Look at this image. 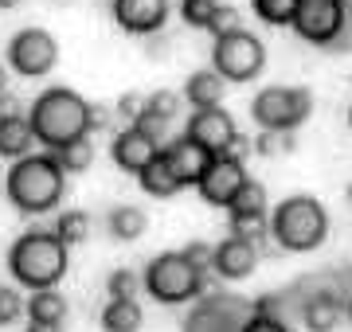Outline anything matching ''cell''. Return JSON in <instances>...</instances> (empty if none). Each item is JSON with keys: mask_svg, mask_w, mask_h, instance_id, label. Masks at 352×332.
Wrapping results in <instances>:
<instances>
[{"mask_svg": "<svg viewBox=\"0 0 352 332\" xmlns=\"http://www.w3.org/2000/svg\"><path fill=\"white\" fill-rule=\"evenodd\" d=\"M28 121L39 145H47L55 153L78 137H90V102L71 86H51L32 102Z\"/></svg>", "mask_w": 352, "mask_h": 332, "instance_id": "6da1fadb", "label": "cell"}, {"mask_svg": "<svg viewBox=\"0 0 352 332\" xmlns=\"http://www.w3.org/2000/svg\"><path fill=\"white\" fill-rule=\"evenodd\" d=\"M67 172L51 153H32L24 161H16L4 176V195L16 211L24 215H47L51 207H59L67 188Z\"/></svg>", "mask_w": 352, "mask_h": 332, "instance_id": "7a4b0ae2", "label": "cell"}, {"mask_svg": "<svg viewBox=\"0 0 352 332\" xmlns=\"http://www.w3.org/2000/svg\"><path fill=\"white\" fill-rule=\"evenodd\" d=\"M67 250L71 246L55 230H24L8 250V270L16 285L24 289H55V281L67 274Z\"/></svg>", "mask_w": 352, "mask_h": 332, "instance_id": "3957f363", "label": "cell"}, {"mask_svg": "<svg viewBox=\"0 0 352 332\" xmlns=\"http://www.w3.org/2000/svg\"><path fill=\"white\" fill-rule=\"evenodd\" d=\"M270 239L286 254H309L329 239V211L317 195H286L270 211Z\"/></svg>", "mask_w": 352, "mask_h": 332, "instance_id": "277c9868", "label": "cell"}, {"mask_svg": "<svg viewBox=\"0 0 352 332\" xmlns=\"http://www.w3.org/2000/svg\"><path fill=\"white\" fill-rule=\"evenodd\" d=\"M145 278V294L161 305H184L192 297H200L208 270H200L196 262L184 258V250H164V254L149 258V266L141 270Z\"/></svg>", "mask_w": 352, "mask_h": 332, "instance_id": "5b68a950", "label": "cell"}, {"mask_svg": "<svg viewBox=\"0 0 352 332\" xmlns=\"http://www.w3.org/2000/svg\"><path fill=\"white\" fill-rule=\"evenodd\" d=\"M309 114H314V94L305 86H266L254 94V102H251V117L258 129L294 133Z\"/></svg>", "mask_w": 352, "mask_h": 332, "instance_id": "8992f818", "label": "cell"}, {"mask_svg": "<svg viewBox=\"0 0 352 332\" xmlns=\"http://www.w3.org/2000/svg\"><path fill=\"white\" fill-rule=\"evenodd\" d=\"M263 67H266V47H263V39L251 36L247 27L235 32V36L215 39L212 71H219V75L227 78V86H231V82H251V78H258Z\"/></svg>", "mask_w": 352, "mask_h": 332, "instance_id": "52a82bcc", "label": "cell"}, {"mask_svg": "<svg viewBox=\"0 0 352 332\" xmlns=\"http://www.w3.org/2000/svg\"><path fill=\"white\" fill-rule=\"evenodd\" d=\"M59 63V43L47 27H24L8 39V67L24 78H43Z\"/></svg>", "mask_w": 352, "mask_h": 332, "instance_id": "ba28073f", "label": "cell"}, {"mask_svg": "<svg viewBox=\"0 0 352 332\" xmlns=\"http://www.w3.org/2000/svg\"><path fill=\"white\" fill-rule=\"evenodd\" d=\"M344 4L349 0H302L298 4V16H294V32L325 51L329 43L340 36V24H344Z\"/></svg>", "mask_w": 352, "mask_h": 332, "instance_id": "9c48e42d", "label": "cell"}, {"mask_svg": "<svg viewBox=\"0 0 352 332\" xmlns=\"http://www.w3.org/2000/svg\"><path fill=\"white\" fill-rule=\"evenodd\" d=\"M247 168H243L239 156H212V165H208V172L200 176V184H196V192H200L204 204L212 207H231V200L239 195V188L247 184Z\"/></svg>", "mask_w": 352, "mask_h": 332, "instance_id": "30bf717a", "label": "cell"}, {"mask_svg": "<svg viewBox=\"0 0 352 332\" xmlns=\"http://www.w3.org/2000/svg\"><path fill=\"white\" fill-rule=\"evenodd\" d=\"M196 145H204L212 156H231V145L239 141V129H235V117L227 114L223 106H212V110H196L188 117V129H184Z\"/></svg>", "mask_w": 352, "mask_h": 332, "instance_id": "8fae6325", "label": "cell"}, {"mask_svg": "<svg viewBox=\"0 0 352 332\" xmlns=\"http://www.w3.org/2000/svg\"><path fill=\"white\" fill-rule=\"evenodd\" d=\"M168 20V0H113V24L129 36H157Z\"/></svg>", "mask_w": 352, "mask_h": 332, "instance_id": "7c38bea8", "label": "cell"}, {"mask_svg": "<svg viewBox=\"0 0 352 332\" xmlns=\"http://www.w3.org/2000/svg\"><path fill=\"white\" fill-rule=\"evenodd\" d=\"M157 153H161V145H153V141L145 137V133H138L133 126L113 129V137H110V156H113V165L122 168V172H133V176H138V172L149 165Z\"/></svg>", "mask_w": 352, "mask_h": 332, "instance_id": "4fadbf2b", "label": "cell"}, {"mask_svg": "<svg viewBox=\"0 0 352 332\" xmlns=\"http://www.w3.org/2000/svg\"><path fill=\"white\" fill-rule=\"evenodd\" d=\"M254 266H258V246L247 243V239H223V243L215 246V254H212V270L219 274V278L227 281H243V278H251Z\"/></svg>", "mask_w": 352, "mask_h": 332, "instance_id": "5bb4252c", "label": "cell"}, {"mask_svg": "<svg viewBox=\"0 0 352 332\" xmlns=\"http://www.w3.org/2000/svg\"><path fill=\"white\" fill-rule=\"evenodd\" d=\"M164 153H168V161H173L176 176L184 180V188H188V184L196 188V184H200V176L208 172V165H212V153H208L204 145H196L188 133L173 137L168 145H164Z\"/></svg>", "mask_w": 352, "mask_h": 332, "instance_id": "9a60e30c", "label": "cell"}, {"mask_svg": "<svg viewBox=\"0 0 352 332\" xmlns=\"http://www.w3.org/2000/svg\"><path fill=\"white\" fill-rule=\"evenodd\" d=\"M223 94H227V78L219 71H192L180 86V98L192 106V110H212V106H223Z\"/></svg>", "mask_w": 352, "mask_h": 332, "instance_id": "2e32d148", "label": "cell"}, {"mask_svg": "<svg viewBox=\"0 0 352 332\" xmlns=\"http://www.w3.org/2000/svg\"><path fill=\"white\" fill-rule=\"evenodd\" d=\"M138 184H141V192L153 195V200H173V195L184 188V180L176 176V168H173V161H168L164 149L138 172Z\"/></svg>", "mask_w": 352, "mask_h": 332, "instance_id": "e0dca14e", "label": "cell"}, {"mask_svg": "<svg viewBox=\"0 0 352 332\" xmlns=\"http://www.w3.org/2000/svg\"><path fill=\"white\" fill-rule=\"evenodd\" d=\"M32 145H39L36 133H32V121L28 117H12V121H0V156L4 161H24L32 156Z\"/></svg>", "mask_w": 352, "mask_h": 332, "instance_id": "ac0fdd59", "label": "cell"}, {"mask_svg": "<svg viewBox=\"0 0 352 332\" xmlns=\"http://www.w3.org/2000/svg\"><path fill=\"white\" fill-rule=\"evenodd\" d=\"M340 317H344V309H340L337 294H314L302 305V320L309 332H333L340 324Z\"/></svg>", "mask_w": 352, "mask_h": 332, "instance_id": "d6986e66", "label": "cell"}, {"mask_svg": "<svg viewBox=\"0 0 352 332\" xmlns=\"http://www.w3.org/2000/svg\"><path fill=\"white\" fill-rule=\"evenodd\" d=\"M106 227H110V239H118V243H138L145 235V227H149V215L133 204H118V207H110Z\"/></svg>", "mask_w": 352, "mask_h": 332, "instance_id": "ffe728a7", "label": "cell"}, {"mask_svg": "<svg viewBox=\"0 0 352 332\" xmlns=\"http://www.w3.org/2000/svg\"><path fill=\"white\" fill-rule=\"evenodd\" d=\"M28 320L32 324H47V329H59L67 320V297L59 289H36L28 297Z\"/></svg>", "mask_w": 352, "mask_h": 332, "instance_id": "44dd1931", "label": "cell"}, {"mask_svg": "<svg viewBox=\"0 0 352 332\" xmlns=\"http://www.w3.org/2000/svg\"><path fill=\"white\" fill-rule=\"evenodd\" d=\"M98 324H102V332H141L145 309L138 301H106Z\"/></svg>", "mask_w": 352, "mask_h": 332, "instance_id": "7402d4cb", "label": "cell"}, {"mask_svg": "<svg viewBox=\"0 0 352 332\" xmlns=\"http://www.w3.org/2000/svg\"><path fill=\"white\" fill-rule=\"evenodd\" d=\"M51 156L59 161V168H63L67 176H78V172H87V168L94 165V141L78 137V141H71V145H63V149H55Z\"/></svg>", "mask_w": 352, "mask_h": 332, "instance_id": "603a6c76", "label": "cell"}, {"mask_svg": "<svg viewBox=\"0 0 352 332\" xmlns=\"http://www.w3.org/2000/svg\"><path fill=\"white\" fill-rule=\"evenodd\" d=\"M227 215H270V204H266V188L258 180H247L239 188V195L231 200Z\"/></svg>", "mask_w": 352, "mask_h": 332, "instance_id": "cb8c5ba5", "label": "cell"}, {"mask_svg": "<svg viewBox=\"0 0 352 332\" xmlns=\"http://www.w3.org/2000/svg\"><path fill=\"white\" fill-rule=\"evenodd\" d=\"M302 0H251V12L270 27H289Z\"/></svg>", "mask_w": 352, "mask_h": 332, "instance_id": "d4e9b609", "label": "cell"}, {"mask_svg": "<svg viewBox=\"0 0 352 332\" xmlns=\"http://www.w3.org/2000/svg\"><path fill=\"white\" fill-rule=\"evenodd\" d=\"M55 235H59L67 246L87 243V239H90V215H87V211H78V207L63 211V215L55 219Z\"/></svg>", "mask_w": 352, "mask_h": 332, "instance_id": "484cf974", "label": "cell"}, {"mask_svg": "<svg viewBox=\"0 0 352 332\" xmlns=\"http://www.w3.org/2000/svg\"><path fill=\"white\" fill-rule=\"evenodd\" d=\"M254 156L263 161H274V156H286L294 153V133H282V129H258V137L251 141Z\"/></svg>", "mask_w": 352, "mask_h": 332, "instance_id": "4316f807", "label": "cell"}, {"mask_svg": "<svg viewBox=\"0 0 352 332\" xmlns=\"http://www.w3.org/2000/svg\"><path fill=\"white\" fill-rule=\"evenodd\" d=\"M106 289H110V301H138V294L145 289V278H141L138 270L122 266L106 278Z\"/></svg>", "mask_w": 352, "mask_h": 332, "instance_id": "83f0119b", "label": "cell"}, {"mask_svg": "<svg viewBox=\"0 0 352 332\" xmlns=\"http://www.w3.org/2000/svg\"><path fill=\"white\" fill-rule=\"evenodd\" d=\"M231 219V235L235 239H247V243H263L270 239V215H227Z\"/></svg>", "mask_w": 352, "mask_h": 332, "instance_id": "f1b7e54d", "label": "cell"}, {"mask_svg": "<svg viewBox=\"0 0 352 332\" xmlns=\"http://www.w3.org/2000/svg\"><path fill=\"white\" fill-rule=\"evenodd\" d=\"M208 32H212L215 39H223V36H235V32H243V16L235 4H223L219 0V8L212 12V20H208Z\"/></svg>", "mask_w": 352, "mask_h": 332, "instance_id": "f546056e", "label": "cell"}, {"mask_svg": "<svg viewBox=\"0 0 352 332\" xmlns=\"http://www.w3.org/2000/svg\"><path fill=\"white\" fill-rule=\"evenodd\" d=\"M180 106H184L180 90H153L149 98H145V110L164 117V121H176V117H180Z\"/></svg>", "mask_w": 352, "mask_h": 332, "instance_id": "4dcf8cb0", "label": "cell"}, {"mask_svg": "<svg viewBox=\"0 0 352 332\" xmlns=\"http://www.w3.org/2000/svg\"><path fill=\"white\" fill-rule=\"evenodd\" d=\"M28 313V301L16 285H0V329L4 324H16V320Z\"/></svg>", "mask_w": 352, "mask_h": 332, "instance_id": "1f68e13d", "label": "cell"}, {"mask_svg": "<svg viewBox=\"0 0 352 332\" xmlns=\"http://www.w3.org/2000/svg\"><path fill=\"white\" fill-rule=\"evenodd\" d=\"M168 126H173V121H164V117H157V114H149V110H141L138 114V121H133V129H138V133H145V137L153 141V145H168Z\"/></svg>", "mask_w": 352, "mask_h": 332, "instance_id": "d6a6232c", "label": "cell"}, {"mask_svg": "<svg viewBox=\"0 0 352 332\" xmlns=\"http://www.w3.org/2000/svg\"><path fill=\"white\" fill-rule=\"evenodd\" d=\"M215 8H219V0H184L180 4V16H184L188 27H204L208 32V20H212Z\"/></svg>", "mask_w": 352, "mask_h": 332, "instance_id": "836d02e7", "label": "cell"}, {"mask_svg": "<svg viewBox=\"0 0 352 332\" xmlns=\"http://www.w3.org/2000/svg\"><path fill=\"white\" fill-rule=\"evenodd\" d=\"M141 110H145V98H141V94H133V90H129V94H122V98L113 102V114H118L122 129H126V126H133Z\"/></svg>", "mask_w": 352, "mask_h": 332, "instance_id": "e575fe53", "label": "cell"}, {"mask_svg": "<svg viewBox=\"0 0 352 332\" xmlns=\"http://www.w3.org/2000/svg\"><path fill=\"white\" fill-rule=\"evenodd\" d=\"M329 55H344V51H352V0L344 4V24H340V36L333 39L325 47Z\"/></svg>", "mask_w": 352, "mask_h": 332, "instance_id": "d590c367", "label": "cell"}, {"mask_svg": "<svg viewBox=\"0 0 352 332\" xmlns=\"http://www.w3.org/2000/svg\"><path fill=\"white\" fill-rule=\"evenodd\" d=\"M239 332H289L286 329V320H278V317H266V313H251V320L243 324Z\"/></svg>", "mask_w": 352, "mask_h": 332, "instance_id": "8d00e7d4", "label": "cell"}, {"mask_svg": "<svg viewBox=\"0 0 352 332\" xmlns=\"http://www.w3.org/2000/svg\"><path fill=\"white\" fill-rule=\"evenodd\" d=\"M212 254H215V246L200 243V239H192V243L184 246V258H188V262H196L200 270H212Z\"/></svg>", "mask_w": 352, "mask_h": 332, "instance_id": "74e56055", "label": "cell"}, {"mask_svg": "<svg viewBox=\"0 0 352 332\" xmlns=\"http://www.w3.org/2000/svg\"><path fill=\"white\" fill-rule=\"evenodd\" d=\"M113 121H118L113 106H106V102L90 106V129H94V133H98V129H113Z\"/></svg>", "mask_w": 352, "mask_h": 332, "instance_id": "f35d334b", "label": "cell"}, {"mask_svg": "<svg viewBox=\"0 0 352 332\" xmlns=\"http://www.w3.org/2000/svg\"><path fill=\"white\" fill-rule=\"evenodd\" d=\"M12 117H28V110L12 90H8V94H0V121H12Z\"/></svg>", "mask_w": 352, "mask_h": 332, "instance_id": "ab89813d", "label": "cell"}, {"mask_svg": "<svg viewBox=\"0 0 352 332\" xmlns=\"http://www.w3.org/2000/svg\"><path fill=\"white\" fill-rule=\"evenodd\" d=\"M0 94H8V71H4V63H0Z\"/></svg>", "mask_w": 352, "mask_h": 332, "instance_id": "60d3db41", "label": "cell"}, {"mask_svg": "<svg viewBox=\"0 0 352 332\" xmlns=\"http://www.w3.org/2000/svg\"><path fill=\"white\" fill-rule=\"evenodd\" d=\"M28 332H59V329H47V324H32L28 320Z\"/></svg>", "mask_w": 352, "mask_h": 332, "instance_id": "b9f144b4", "label": "cell"}, {"mask_svg": "<svg viewBox=\"0 0 352 332\" xmlns=\"http://www.w3.org/2000/svg\"><path fill=\"white\" fill-rule=\"evenodd\" d=\"M20 0H0V12H8V8H16Z\"/></svg>", "mask_w": 352, "mask_h": 332, "instance_id": "7bdbcfd3", "label": "cell"}, {"mask_svg": "<svg viewBox=\"0 0 352 332\" xmlns=\"http://www.w3.org/2000/svg\"><path fill=\"white\" fill-rule=\"evenodd\" d=\"M349 320H352V297H349Z\"/></svg>", "mask_w": 352, "mask_h": 332, "instance_id": "ee69618b", "label": "cell"}, {"mask_svg": "<svg viewBox=\"0 0 352 332\" xmlns=\"http://www.w3.org/2000/svg\"><path fill=\"white\" fill-rule=\"evenodd\" d=\"M349 121H352V110H349Z\"/></svg>", "mask_w": 352, "mask_h": 332, "instance_id": "f6af8a7d", "label": "cell"}]
</instances>
